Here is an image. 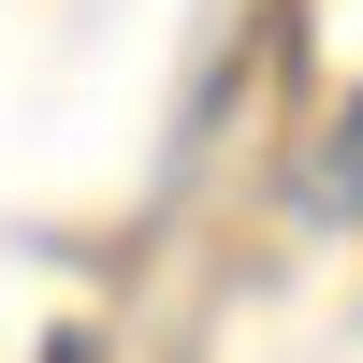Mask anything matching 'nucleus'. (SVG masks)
I'll return each mask as SVG.
<instances>
[{
	"mask_svg": "<svg viewBox=\"0 0 363 363\" xmlns=\"http://www.w3.org/2000/svg\"><path fill=\"white\" fill-rule=\"evenodd\" d=\"M320 189H335V203H363V102H349V131H335V160H320Z\"/></svg>",
	"mask_w": 363,
	"mask_h": 363,
	"instance_id": "nucleus-1",
	"label": "nucleus"
}]
</instances>
